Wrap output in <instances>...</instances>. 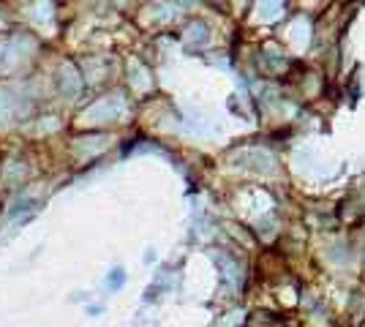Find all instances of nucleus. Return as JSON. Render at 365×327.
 <instances>
[{
	"label": "nucleus",
	"mask_w": 365,
	"mask_h": 327,
	"mask_svg": "<svg viewBox=\"0 0 365 327\" xmlns=\"http://www.w3.org/2000/svg\"><path fill=\"white\" fill-rule=\"evenodd\" d=\"M240 158L245 161L248 169H256V172H262V175H270V172H273V164H275L268 151H245Z\"/></svg>",
	"instance_id": "1"
},
{
	"label": "nucleus",
	"mask_w": 365,
	"mask_h": 327,
	"mask_svg": "<svg viewBox=\"0 0 365 327\" xmlns=\"http://www.w3.org/2000/svg\"><path fill=\"white\" fill-rule=\"evenodd\" d=\"M256 11H259V20L273 22V20L281 17V11H284V0H259Z\"/></svg>",
	"instance_id": "2"
},
{
	"label": "nucleus",
	"mask_w": 365,
	"mask_h": 327,
	"mask_svg": "<svg viewBox=\"0 0 365 327\" xmlns=\"http://www.w3.org/2000/svg\"><path fill=\"white\" fill-rule=\"evenodd\" d=\"M123 109V104L118 99H109L104 101V104H98L96 109H93V118L96 120H112V118H118Z\"/></svg>",
	"instance_id": "3"
}]
</instances>
